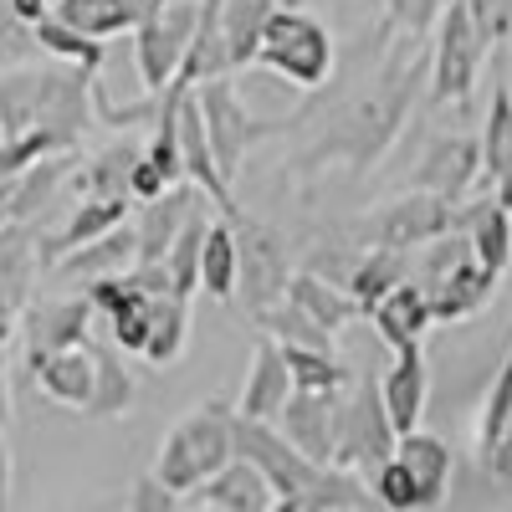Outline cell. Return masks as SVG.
I'll return each instance as SVG.
<instances>
[{
    "mask_svg": "<svg viewBox=\"0 0 512 512\" xmlns=\"http://www.w3.org/2000/svg\"><path fill=\"white\" fill-rule=\"evenodd\" d=\"M256 328H267V338H277V344H308V349H333V333L328 328H318L297 303H272V308H262L256 313Z\"/></svg>",
    "mask_w": 512,
    "mask_h": 512,
    "instance_id": "38",
    "label": "cell"
},
{
    "mask_svg": "<svg viewBox=\"0 0 512 512\" xmlns=\"http://www.w3.org/2000/svg\"><path fill=\"white\" fill-rule=\"evenodd\" d=\"M180 507H210V512H272L277 497L267 487V477L256 472L246 456H231L226 466H216L205 482H195Z\"/></svg>",
    "mask_w": 512,
    "mask_h": 512,
    "instance_id": "11",
    "label": "cell"
},
{
    "mask_svg": "<svg viewBox=\"0 0 512 512\" xmlns=\"http://www.w3.org/2000/svg\"><path fill=\"white\" fill-rule=\"evenodd\" d=\"M395 456L405 461V472L415 477V487H420V502L425 507H441V497H446V482H451V446L441 441V436H431V431H405V436H395Z\"/></svg>",
    "mask_w": 512,
    "mask_h": 512,
    "instance_id": "25",
    "label": "cell"
},
{
    "mask_svg": "<svg viewBox=\"0 0 512 512\" xmlns=\"http://www.w3.org/2000/svg\"><path fill=\"white\" fill-rule=\"evenodd\" d=\"M441 6L446 0H384V21H390L395 31H405V36H420V31L436 26Z\"/></svg>",
    "mask_w": 512,
    "mask_h": 512,
    "instance_id": "44",
    "label": "cell"
},
{
    "mask_svg": "<svg viewBox=\"0 0 512 512\" xmlns=\"http://www.w3.org/2000/svg\"><path fill=\"white\" fill-rule=\"evenodd\" d=\"M11 11H16V16L26 21V26H36L41 16H47V11H52V0H11Z\"/></svg>",
    "mask_w": 512,
    "mask_h": 512,
    "instance_id": "48",
    "label": "cell"
},
{
    "mask_svg": "<svg viewBox=\"0 0 512 512\" xmlns=\"http://www.w3.org/2000/svg\"><path fill=\"white\" fill-rule=\"evenodd\" d=\"M410 272H405V251H390V246H374L364 262L354 267V277H349V297L359 303V313H369L384 292H390L395 282H405Z\"/></svg>",
    "mask_w": 512,
    "mask_h": 512,
    "instance_id": "36",
    "label": "cell"
},
{
    "mask_svg": "<svg viewBox=\"0 0 512 512\" xmlns=\"http://www.w3.org/2000/svg\"><path fill=\"white\" fill-rule=\"evenodd\" d=\"M395 354H400L395 369L384 374V384H379V405H384V415H390L395 436H405V431H415V425H420L425 390H431V374H425V354H420V344L395 349Z\"/></svg>",
    "mask_w": 512,
    "mask_h": 512,
    "instance_id": "18",
    "label": "cell"
},
{
    "mask_svg": "<svg viewBox=\"0 0 512 512\" xmlns=\"http://www.w3.org/2000/svg\"><path fill=\"white\" fill-rule=\"evenodd\" d=\"M236 456L231 446V410L226 405H200L190 410L180 425H169V436L159 441V461H154V477L169 492H190L195 482H205L216 466H226Z\"/></svg>",
    "mask_w": 512,
    "mask_h": 512,
    "instance_id": "2",
    "label": "cell"
},
{
    "mask_svg": "<svg viewBox=\"0 0 512 512\" xmlns=\"http://www.w3.org/2000/svg\"><path fill=\"white\" fill-rule=\"evenodd\" d=\"M369 318H374L379 338H384L390 349H410V344H420V333L436 323V318H431V297H425V287H415L410 277L384 292L379 303L369 308Z\"/></svg>",
    "mask_w": 512,
    "mask_h": 512,
    "instance_id": "19",
    "label": "cell"
},
{
    "mask_svg": "<svg viewBox=\"0 0 512 512\" xmlns=\"http://www.w3.org/2000/svg\"><path fill=\"white\" fill-rule=\"evenodd\" d=\"M67 169H72V149H57V154H41L26 169H16V175L0 180V231L31 221L36 210L52 200V190L67 180Z\"/></svg>",
    "mask_w": 512,
    "mask_h": 512,
    "instance_id": "14",
    "label": "cell"
},
{
    "mask_svg": "<svg viewBox=\"0 0 512 512\" xmlns=\"http://www.w3.org/2000/svg\"><path fill=\"white\" fill-rule=\"evenodd\" d=\"M482 461H487V472H492V477L512 482V431H502V436L482 451Z\"/></svg>",
    "mask_w": 512,
    "mask_h": 512,
    "instance_id": "46",
    "label": "cell"
},
{
    "mask_svg": "<svg viewBox=\"0 0 512 512\" xmlns=\"http://www.w3.org/2000/svg\"><path fill=\"white\" fill-rule=\"evenodd\" d=\"M333 405H338V390H292L282 400V410L272 415V425L287 436V446H297L308 461H323L333 456Z\"/></svg>",
    "mask_w": 512,
    "mask_h": 512,
    "instance_id": "13",
    "label": "cell"
},
{
    "mask_svg": "<svg viewBox=\"0 0 512 512\" xmlns=\"http://www.w3.org/2000/svg\"><path fill=\"white\" fill-rule=\"evenodd\" d=\"M507 420H512V349L497 369V384H492V395L482 405V420H477V451H487L502 431H507Z\"/></svg>",
    "mask_w": 512,
    "mask_h": 512,
    "instance_id": "41",
    "label": "cell"
},
{
    "mask_svg": "<svg viewBox=\"0 0 512 512\" xmlns=\"http://www.w3.org/2000/svg\"><path fill=\"white\" fill-rule=\"evenodd\" d=\"M26 364H31V374H36V390L47 395L52 405L88 410V400H93V379H98L93 338H82V344H67V349H52V354H36V359H26Z\"/></svg>",
    "mask_w": 512,
    "mask_h": 512,
    "instance_id": "12",
    "label": "cell"
},
{
    "mask_svg": "<svg viewBox=\"0 0 512 512\" xmlns=\"http://www.w3.org/2000/svg\"><path fill=\"white\" fill-rule=\"evenodd\" d=\"M128 195H88L77 210H72V221L41 246V267H52L57 256H67L72 246H82V241H93V236H103V231H113L118 221H128Z\"/></svg>",
    "mask_w": 512,
    "mask_h": 512,
    "instance_id": "28",
    "label": "cell"
},
{
    "mask_svg": "<svg viewBox=\"0 0 512 512\" xmlns=\"http://www.w3.org/2000/svg\"><path fill=\"white\" fill-rule=\"evenodd\" d=\"M497 282L502 277L466 251L461 262H451V272H441V282L425 292V297H431V318L436 323H466V318H477L497 297Z\"/></svg>",
    "mask_w": 512,
    "mask_h": 512,
    "instance_id": "15",
    "label": "cell"
},
{
    "mask_svg": "<svg viewBox=\"0 0 512 512\" xmlns=\"http://www.w3.org/2000/svg\"><path fill=\"white\" fill-rule=\"evenodd\" d=\"M134 159H139L134 144L103 149V154L77 175V190H82V195H128V169H134ZM128 200H134V195H128Z\"/></svg>",
    "mask_w": 512,
    "mask_h": 512,
    "instance_id": "39",
    "label": "cell"
},
{
    "mask_svg": "<svg viewBox=\"0 0 512 512\" xmlns=\"http://www.w3.org/2000/svg\"><path fill=\"white\" fill-rule=\"evenodd\" d=\"M11 420V374H6V344H0V425Z\"/></svg>",
    "mask_w": 512,
    "mask_h": 512,
    "instance_id": "49",
    "label": "cell"
},
{
    "mask_svg": "<svg viewBox=\"0 0 512 512\" xmlns=\"http://www.w3.org/2000/svg\"><path fill=\"white\" fill-rule=\"evenodd\" d=\"M164 0H52V16H62L67 26L88 31L98 41L134 31L144 16H154Z\"/></svg>",
    "mask_w": 512,
    "mask_h": 512,
    "instance_id": "24",
    "label": "cell"
},
{
    "mask_svg": "<svg viewBox=\"0 0 512 512\" xmlns=\"http://www.w3.org/2000/svg\"><path fill=\"white\" fill-rule=\"evenodd\" d=\"M487 41L461 0H446L436 16V103H466L477 88Z\"/></svg>",
    "mask_w": 512,
    "mask_h": 512,
    "instance_id": "6",
    "label": "cell"
},
{
    "mask_svg": "<svg viewBox=\"0 0 512 512\" xmlns=\"http://www.w3.org/2000/svg\"><path fill=\"white\" fill-rule=\"evenodd\" d=\"M477 154H482V175L492 180V200L512 210V88H507V77H492V108H487Z\"/></svg>",
    "mask_w": 512,
    "mask_h": 512,
    "instance_id": "17",
    "label": "cell"
},
{
    "mask_svg": "<svg viewBox=\"0 0 512 512\" xmlns=\"http://www.w3.org/2000/svg\"><path fill=\"white\" fill-rule=\"evenodd\" d=\"M200 287L216 297V303H231L236 297V231H231V221H205Z\"/></svg>",
    "mask_w": 512,
    "mask_h": 512,
    "instance_id": "33",
    "label": "cell"
},
{
    "mask_svg": "<svg viewBox=\"0 0 512 512\" xmlns=\"http://www.w3.org/2000/svg\"><path fill=\"white\" fill-rule=\"evenodd\" d=\"M231 446H236V456H246L256 472L267 477L277 507L303 512L308 492H313L318 477H323V461H308L297 446H287V436L277 431L272 420H246V415H236V410H231Z\"/></svg>",
    "mask_w": 512,
    "mask_h": 512,
    "instance_id": "4",
    "label": "cell"
},
{
    "mask_svg": "<svg viewBox=\"0 0 512 512\" xmlns=\"http://www.w3.org/2000/svg\"><path fill=\"white\" fill-rule=\"evenodd\" d=\"M93 354H98V379H93V400L82 415H123L134 405V379L123 369V349L108 338V344H93Z\"/></svg>",
    "mask_w": 512,
    "mask_h": 512,
    "instance_id": "35",
    "label": "cell"
},
{
    "mask_svg": "<svg viewBox=\"0 0 512 512\" xmlns=\"http://www.w3.org/2000/svg\"><path fill=\"white\" fill-rule=\"evenodd\" d=\"M287 303H297L318 328H328V333H338L349 318H359V303L349 297V287H333V282H323L318 272H292L287 277Z\"/></svg>",
    "mask_w": 512,
    "mask_h": 512,
    "instance_id": "30",
    "label": "cell"
},
{
    "mask_svg": "<svg viewBox=\"0 0 512 512\" xmlns=\"http://www.w3.org/2000/svg\"><path fill=\"white\" fill-rule=\"evenodd\" d=\"M195 103H200V118H205V139H210V154H216V169L231 180L241 169V154L262 134H272V123H256L226 77L195 82Z\"/></svg>",
    "mask_w": 512,
    "mask_h": 512,
    "instance_id": "7",
    "label": "cell"
},
{
    "mask_svg": "<svg viewBox=\"0 0 512 512\" xmlns=\"http://www.w3.org/2000/svg\"><path fill=\"white\" fill-rule=\"evenodd\" d=\"M456 231V205L436 190H415V195H400L379 210L369 221V236L374 246H390V251H415V246H431V241H446Z\"/></svg>",
    "mask_w": 512,
    "mask_h": 512,
    "instance_id": "10",
    "label": "cell"
},
{
    "mask_svg": "<svg viewBox=\"0 0 512 512\" xmlns=\"http://www.w3.org/2000/svg\"><path fill=\"white\" fill-rule=\"evenodd\" d=\"M31 52H36L31 26L11 11V0H0V67H21Z\"/></svg>",
    "mask_w": 512,
    "mask_h": 512,
    "instance_id": "43",
    "label": "cell"
},
{
    "mask_svg": "<svg viewBox=\"0 0 512 512\" xmlns=\"http://www.w3.org/2000/svg\"><path fill=\"white\" fill-rule=\"evenodd\" d=\"M185 338H190V297L175 292H154L149 297V338H144V354L149 364H175L185 354Z\"/></svg>",
    "mask_w": 512,
    "mask_h": 512,
    "instance_id": "29",
    "label": "cell"
},
{
    "mask_svg": "<svg viewBox=\"0 0 512 512\" xmlns=\"http://www.w3.org/2000/svg\"><path fill=\"white\" fill-rule=\"evenodd\" d=\"M292 395V374H287V359L277 349V338H262L251 354V369H246V390H241V410L246 420H272L282 410V400Z\"/></svg>",
    "mask_w": 512,
    "mask_h": 512,
    "instance_id": "23",
    "label": "cell"
},
{
    "mask_svg": "<svg viewBox=\"0 0 512 512\" xmlns=\"http://www.w3.org/2000/svg\"><path fill=\"white\" fill-rule=\"evenodd\" d=\"M62 277H113V272H128L134 267V226L128 221H118L113 231H103V236H93V241H82V246H72L67 256H57L52 262Z\"/></svg>",
    "mask_w": 512,
    "mask_h": 512,
    "instance_id": "26",
    "label": "cell"
},
{
    "mask_svg": "<svg viewBox=\"0 0 512 512\" xmlns=\"http://www.w3.org/2000/svg\"><path fill=\"white\" fill-rule=\"evenodd\" d=\"M93 108V72L77 62L11 67L0 77V139L11 134H52L67 149L82 144Z\"/></svg>",
    "mask_w": 512,
    "mask_h": 512,
    "instance_id": "1",
    "label": "cell"
},
{
    "mask_svg": "<svg viewBox=\"0 0 512 512\" xmlns=\"http://www.w3.org/2000/svg\"><path fill=\"white\" fill-rule=\"evenodd\" d=\"M292 374V390H344L354 379L344 364L333 359V349H308V344H277Z\"/></svg>",
    "mask_w": 512,
    "mask_h": 512,
    "instance_id": "37",
    "label": "cell"
},
{
    "mask_svg": "<svg viewBox=\"0 0 512 512\" xmlns=\"http://www.w3.org/2000/svg\"><path fill=\"white\" fill-rule=\"evenodd\" d=\"M277 11V0H221V36H226V62L251 67L256 57V41H262L267 16Z\"/></svg>",
    "mask_w": 512,
    "mask_h": 512,
    "instance_id": "31",
    "label": "cell"
},
{
    "mask_svg": "<svg viewBox=\"0 0 512 512\" xmlns=\"http://www.w3.org/2000/svg\"><path fill=\"white\" fill-rule=\"evenodd\" d=\"M482 175V154H477V139L466 134H451V139H436L425 149V164H420V190H436L446 200H461L472 190V180Z\"/></svg>",
    "mask_w": 512,
    "mask_h": 512,
    "instance_id": "20",
    "label": "cell"
},
{
    "mask_svg": "<svg viewBox=\"0 0 512 512\" xmlns=\"http://www.w3.org/2000/svg\"><path fill=\"white\" fill-rule=\"evenodd\" d=\"M57 149H67V144L52 139V134H11V139H0V180L16 175V169H26L41 154H57Z\"/></svg>",
    "mask_w": 512,
    "mask_h": 512,
    "instance_id": "42",
    "label": "cell"
},
{
    "mask_svg": "<svg viewBox=\"0 0 512 512\" xmlns=\"http://www.w3.org/2000/svg\"><path fill=\"white\" fill-rule=\"evenodd\" d=\"M226 36H221V0H200L195 6V31H190V47L180 57V82H210V77H226Z\"/></svg>",
    "mask_w": 512,
    "mask_h": 512,
    "instance_id": "27",
    "label": "cell"
},
{
    "mask_svg": "<svg viewBox=\"0 0 512 512\" xmlns=\"http://www.w3.org/2000/svg\"><path fill=\"white\" fill-rule=\"evenodd\" d=\"M128 507H134V512H175V507H180V492H169V487L149 472V477L134 482V492H128Z\"/></svg>",
    "mask_w": 512,
    "mask_h": 512,
    "instance_id": "45",
    "label": "cell"
},
{
    "mask_svg": "<svg viewBox=\"0 0 512 512\" xmlns=\"http://www.w3.org/2000/svg\"><path fill=\"white\" fill-rule=\"evenodd\" d=\"M11 333H16V308L11 297H0V344H11Z\"/></svg>",
    "mask_w": 512,
    "mask_h": 512,
    "instance_id": "50",
    "label": "cell"
},
{
    "mask_svg": "<svg viewBox=\"0 0 512 512\" xmlns=\"http://www.w3.org/2000/svg\"><path fill=\"white\" fill-rule=\"evenodd\" d=\"M384 456H395V425L379 405V384L349 379L333 405V466L349 472H374Z\"/></svg>",
    "mask_w": 512,
    "mask_h": 512,
    "instance_id": "5",
    "label": "cell"
},
{
    "mask_svg": "<svg viewBox=\"0 0 512 512\" xmlns=\"http://www.w3.org/2000/svg\"><path fill=\"white\" fill-rule=\"evenodd\" d=\"M31 36H36V52H47V57H57V62H77V67H88V72H98V67L108 62V41L67 26V21L52 16V11L31 26Z\"/></svg>",
    "mask_w": 512,
    "mask_h": 512,
    "instance_id": "32",
    "label": "cell"
},
{
    "mask_svg": "<svg viewBox=\"0 0 512 512\" xmlns=\"http://www.w3.org/2000/svg\"><path fill=\"white\" fill-rule=\"evenodd\" d=\"M456 231H466V246L482 267H492L497 277L512 267V210L502 200H477L456 216Z\"/></svg>",
    "mask_w": 512,
    "mask_h": 512,
    "instance_id": "21",
    "label": "cell"
},
{
    "mask_svg": "<svg viewBox=\"0 0 512 512\" xmlns=\"http://www.w3.org/2000/svg\"><path fill=\"white\" fill-rule=\"evenodd\" d=\"M200 241H205V210L195 205L185 216V226L175 231V241H169V251H164V277H169V292L175 297L200 292Z\"/></svg>",
    "mask_w": 512,
    "mask_h": 512,
    "instance_id": "34",
    "label": "cell"
},
{
    "mask_svg": "<svg viewBox=\"0 0 512 512\" xmlns=\"http://www.w3.org/2000/svg\"><path fill=\"white\" fill-rule=\"evenodd\" d=\"M374 502L379 507H390V512H420L425 502H420V487H415V477L405 472V461L400 456H384L379 466H374Z\"/></svg>",
    "mask_w": 512,
    "mask_h": 512,
    "instance_id": "40",
    "label": "cell"
},
{
    "mask_svg": "<svg viewBox=\"0 0 512 512\" xmlns=\"http://www.w3.org/2000/svg\"><path fill=\"white\" fill-rule=\"evenodd\" d=\"M11 507V441H6V425H0V512Z\"/></svg>",
    "mask_w": 512,
    "mask_h": 512,
    "instance_id": "47",
    "label": "cell"
},
{
    "mask_svg": "<svg viewBox=\"0 0 512 512\" xmlns=\"http://www.w3.org/2000/svg\"><path fill=\"white\" fill-rule=\"evenodd\" d=\"M251 67H272L292 88H318L333 72V36L318 16L297 11V6H277L262 26Z\"/></svg>",
    "mask_w": 512,
    "mask_h": 512,
    "instance_id": "3",
    "label": "cell"
},
{
    "mask_svg": "<svg viewBox=\"0 0 512 512\" xmlns=\"http://www.w3.org/2000/svg\"><path fill=\"white\" fill-rule=\"evenodd\" d=\"M93 328V303L88 297H67V303H41L26 313V359L52 354L67 344H82Z\"/></svg>",
    "mask_w": 512,
    "mask_h": 512,
    "instance_id": "22",
    "label": "cell"
},
{
    "mask_svg": "<svg viewBox=\"0 0 512 512\" xmlns=\"http://www.w3.org/2000/svg\"><path fill=\"white\" fill-rule=\"evenodd\" d=\"M195 6L200 0H164L154 16H144L134 26V57H139V77L149 93H159L180 72V57H185L190 31H195Z\"/></svg>",
    "mask_w": 512,
    "mask_h": 512,
    "instance_id": "9",
    "label": "cell"
},
{
    "mask_svg": "<svg viewBox=\"0 0 512 512\" xmlns=\"http://www.w3.org/2000/svg\"><path fill=\"white\" fill-rule=\"evenodd\" d=\"M236 292L246 297V313L256 318L262 308L282 303L287 297V246L277 231L267 226H251V221H236Z\"/></svg>",
    "mask_w": 512,
    "mask_h": 512,
    "instance_id": "8",
    "label": "cell"
},
{
    "mask_svg": "<svg viewBox=\"0 0 512 512\" xmlns=\"http://www.w3.org/2000/svg\"><path fill=\"white\" fill-rule=\"evenodd\" d=\"M139 205L144 210L134 221V262L154 267V262H164V251H169V241H175V231L185 226V216L200 205V190L180 180V185L159 190L154 200H139Z\"/></svg>",
    "mask_w": 512,
    "mask_h": 512,
    "instance_id": "16",
    "label": "cell"
}]
</instances>
